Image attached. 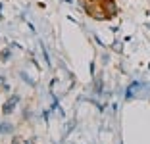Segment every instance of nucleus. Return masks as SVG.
Instances as JSON below:
<instances>
[{"label":"nucleus","mask_w":150,"mask_h":144,"mask_svg":"<svg viewBox=\"0 0 150 144\" xmlns=\"http://www.w3.org/2000/svg\"><path fill=\"white\" fill-rule=\"evenodd\" d=\"M83 10L88 18L98 19V21H108L117 16L119 8L115 4V0H91L87 4H83Z\"/></svg>","instance_id":"f257e3e1"},{"label":"nucleus","mask_w":150,"mask_h":144,"mask_svg":"<svg viewBox=\"0 0 150 144\" xmlns=\"http://www.w3.org/2000/svg\"><path fill=\"white\" fill-rule=\"evenodd\" d=\"M87 2H91V0H81V4H87Z\"/></svg>","instance_id":"f03ea898"}]
</instances>
